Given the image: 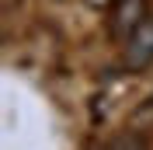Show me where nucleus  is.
Instances as JSON below:
<instances>
[{"mask_svg":"<svg viewBox=\"0 0 153 150\" xmlns=\"http://www.w3.org/2000/svg\"><path fill=\"white\" fill-rule=\"evenodd\" d=\"M87 4H91V7H108L111 0H87Z\"/></svg>","mask_w":153,"mask_h":150,"instance_id":"f03ea898","label":"nucleus"},{"mask_svg":"<svg viewBox=\"0 0 153 150\" xmlns=\"http://www.w3.org/2000/svg\"><path fill=\"white\" fill-rule=\"evenodd\" d=\"M153 63V4L146 10V18L139 21V28L125 38V66L129 70H143Z\"/></svg>","mask_w":153,"mask_h":150,"instance_id":"f257e3e1","label":"nucleus"}]
</instances>
